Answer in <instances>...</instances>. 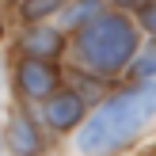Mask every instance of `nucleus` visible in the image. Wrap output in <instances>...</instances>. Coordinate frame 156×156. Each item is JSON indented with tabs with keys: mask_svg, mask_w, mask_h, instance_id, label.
I'll use <instances>...</instances> for the list:
<instances>
[{
	"mask_svg": "<svg viewBox=\"0 0 156 156\" xmlns=\"http://www.w3.org/2000/svg\"><path fill=\"white\" fill-rule=\"evenodd\" d=\"M42 111H46V122H50L53 129H73V126H80L84 122V95H76V91H53L50 99H42Z\"/></svg>",
	"mask_w": 156,
	"mask_h": 156,
	"instance_id": "5",
	"label": "nucleus"
},
{
	"mask_svg": "<svg viewBox=\"0 0 156 156\" xmlns=\"http://www.w3.org/2000/svg\"><path fill=\"white\" fill-rule=\"evenodd\" d=\"M76 61L91 76H114L137 53V27L122 12H95L84 27H76Z\"/></svg>",
	"mask_w": 156,
	"mask_h": 156,
	"instance_id": "2",
	"label": "nucleus"
},
{
	"mask_svg": "<svg viewBox=\"0 0 156 156\" xmlns=\"http://www.w3.org/2000/svg\"><path fill=\"white\" fill-rule=\"evenodd\" d=\"M133 73L141 76V80H145V76H152V73H156V42H152V46H145V50H141V57L133 61Z\"/></svg>",
	"mask_w": 156,
	"mask_h": 156,
	"instance_id": "9",
	"label": "nucleus"
},
{
	"mask_svg": "<svg viewBox=\"0 0 156 156\" xmlns=\"http://www.w3.org/2000/svg\"><path fill=\"white\" fill-rule=\"evenodd\" d=\"M61 8H65V0H19V15L27 23H42L46 15L61 12Z\"/></svg>",
	"mask_w": 156,
	"mask_h": 156,
	"instance_id": "7",
	"label": "nucleus"
},
{
	"mask_svg": "<svg viewBox=\"0 0 156 156\" xmlns=\"http://www.w3.org/2000/svg\"><path fill=\"white\" fill-rule=\"evenodd\" d=\"M4 137H8V145H12L15 156H38V152L46 149V145H42V129H38L34 118H30L27 111H19V107L8 114V129H4Z\"/></svg>",
	"mask_w": 156,
	"mask_h": 156,
	"instance_id": "4",
	"label": "nucleus"
},
{
	"mask_svg": "<svg viewBox=\"0 0 156 156\" xmlns=\"http://www.w3.org/2000/svg\"><path fill=\"white\" fill-rule=\"evenodd\" d=\"M114 4H118V8H141L145 0H114Z\"/></svg>",
	"mask_w": 156,
	"mask_h": 156,
	"instance_id": "11",
	"label": "nucleus"
},
{
	"mask_svg": "<svg viewBox=\"0 0 156 156\" xmlns=\"http://www.w3.org/2000/svg\"><path fill=\"white\" fill-rule=\"evenodd\" d=\"M19 50H23V57H46V61H53V57H61V50H65V34H61L57 27H30V30H23V38H19Z\"/></svg>",
	"mask_w": 156,
	"mask_h": 156,
	"instance_id": "6",
	"label": "nucleus"
},
{
	"mask_svg": "<svg viewBox=\"0 0 156 156\" xmlns=\"http://www.w3.org/2000/svg\"><path fill=\"white\" fill-rule=\"evenodd\" d=\"M0 34H4V19H0Z\"/></svg>",
	"mask_w": 156,
	"mask_h": 156,
	"instance_id": "13",
	"label": "nucleus"
},
{
	"mask_svg": "<svg viewBox=\"0 0 156 156\" xmlns=\"http://www.w3.org/2000/svg\"><path fill=\"white\" fill-rule=\"evenodd\" d=\"M149 118H156V84H137L118 95H111L88 122L80 126L76 149L84 156H107L114 149H126Z\"/></svg>",
	"mask_w": 156,
	"mask_h": 156,
	"instance_id": "1",
	"label": "nucleus"
},
{
	"mask_svg": "<svg viewBox=\"0 0 156 156\" xmlns=\"http://www.w3.org/2000/svg\"><path fill=\"white\" fill-rule=\"evenodd\" d=\"M137 23H141L149 34H156V0H145V4L137 8Z\"/></svg>",
	"mask_w": 156,
	"mask_h": 156,
	"instance_id": "10",
	"label": "nucleus"
},
{
	"mask_svg": "<svg viewBox=\"0 0 156 156\" xmlns=\"http://www.w3.org/2000/svg\"><path fill=\"white\" fill-rule=\"evenodd\" d=\"M0 152H4V137H0Z\"/></svg>",
	"mask_w": 156,
	"mask_h": 156,
	"instance_id": "12",
	"label": "nucleus"
},
{
	"mask_svg": "<svg viewBox=\"0 0 156 156\" xmlns=\"http://www.w3.org/2000/svg\"><path fill=\"white\" fill-rule=\"evenodd\" d=\"M95 12H103V8H99V0H76V4L65 8V19H69V27L76 30V27H84Z\"/></svg>",
	"mask_w": 156,
	"mask_h": 156,
	"instance_id": "8",
	"label": "nucleus"
},
{
	"mask_svg": "<svg viewBox=\"0 0 156 156\" xmlns=\"http://www.w3.org/2000/svg\"><path fill=\"white\" fill-rule=\"evenodd\" d=\"M15 88H19L23 99H50L53 91L61 88V69L46 57H23L15 65Z\"/></svg>",
	"mask_w": 156,
	"mask_h": 156,
	"instance_id": "3",
	"label": "nucleus"
}]
</instances>
